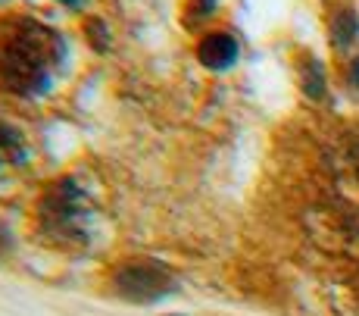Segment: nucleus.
Segmentation results:
<instances>
[{
  "instance_id": "f257e3e1",
  "label": "nucleus",
  "mask_w": 359,
  "mask_h": 316,
  "mask_svg": "<svg viewBox=\"0 0 359 316\" xmlns=\"http://www.w3.org/2000/svg\"><path fill=\"white\" fill-rule=\"evenodd\" d=\"M66 66V41L32 16L0 22V88L16 98H41Z\"/></svg>"
},
{
  "instance_id": "f03ea898",
  "label": "nucleus",
  "mask_w": 359,
  "mask_h": 316,
  "mask_svg": "<svg viewBox=\"0 0 359 316\" xmlns=\"http://www.w3.org/2000/svg\"><path fill=\"white\" fill-rule=\"evenodd\" d=\"M34 219H38L41 235L60 251L85 247L91 242L94 210L88 201V191L75 178H60L47 191H41Z\"/></svg>"
},
{
  "instance_id": "7ed1b4c3",
  "label": "nucleus",
  "mask_w": 359,
  "mask_h": 316,
  "mask_svg": "<svg viewBox=\"0 0 359 316\" xmlns=\"http://www.w3.org/2000/svg\"><path fill=\"white\" fill-rule=\"evenodd\" d=\"M109 291L128 304H156L178 291V272L154 257H131L109 272Z\"/></svg>"
},
{
  "instance_id": "20e7f679",
  "label": "nucleus",
  "mask_w": 359,
  "mask_h": 316,
  "mask_svg": "<svg viewBox=\"0 0 359 316\" xmlns=\"http://www.w3.org/2000/svg\"><path fill=\"white\" fill-rule=\"evenodd\" d=\"M238 53H241V47L229 32H210V35H203L197 44L200 66H206V70H212V72L231 70V66L238 63Z\"/></svg>"
},
{
  "instance_id": "39448f33",
  "label": "nucleus",
  "mask_w": 359,
  "mask_h": 316,
  "mask_svg": "<svg viewBox=\"0 0 359 316\" xmlns=\"http://www.w3.org/2000/svg\"><path fill=\"white\" fill-rule=\"evenodd\" d=\"M29 160V144L13 126L0 122V176H10V169H19Z\"/></svg>"
},
{
  "instance_id": "423d86ee",
  "label": "nucleus",
  "mask_w": 359,
  "mask_h": 316,
  "mask_svg": "<svg viewBox=\"0 0 359 316\" xmlns=\"http://www.w3.org/2000/svg\"><path fill=\"white\" fill-rule=\"evenodd\" d=\"M356 38V22L353 16H337L334 22V44L337 47H350V41Z\"/></svg>"
},
{
  "instance_id": "0eeeda50",
  "label": "nucleus",
  "mask_w": 359,
  "mask_h": 316,
  "mask_svg": "<svg viewBox=\"0 0 359 316\" xmlns=\"http://www.w3.org/2000/svg\"><path fill=\"white\" fill-rule=\"evenodd\" d=\"M325 81H322V66L316 60H309V72H306V94L309 98H322Z\"/></svg>"
},
{
  "instance_id": "6e6552de",
  "label": "nucleus",
  "mask_w": 359,
  "mask_h": 316,
  "mask_svg": "<svg viewBox=\"0 0 359 316\" xmlns=\"http://www.w3.org/2000/svg\"><path fill=\"white\" fill-rule=\"evenodd\" d=\"M6 251H10V232H6V225L0 223V257H6Z\"/></svg>"
},
{
  "instance_id": "1a4fd4ad",
  "label": "nucleus",
  "mask_w": 359,
  "mask_h": 316,
  "mask_svg": "<svg viewBox=\"0 0 359 316\" xmlns=\"http://www.w3.org/2000/svg\"><path fill=\"white\" fill-rule=\"evenodd\" d=\"M350 291H353V301L359 304V270H356V276L350 279Z\"/></svg>"
},
{
  "instance_id": "9d476101",
  "label": "nucleus",
  "mask_w": 359,
  "mask_h": 316,
  "mask_svg": "<svg viewBox=\"0 0 359 316\" xmlns=\"http://www.w3.org/2000/svg\"><path fill=\"white\" fill-rule=\"evenodd\" d=\"M350 79H353V81H359V63L353 66V75H350Z\"/></svg>"
},
{
  "instance_id": "9b49d317",
  "label": "nucleus",
  "mask_w": 359,
  "mask_h": 316,
  "mask_svg": "<svg viewBox=\"0 0 359 316\" xmlns=\"http://www.w3.org/2000/svg\"><path fill=\"white\" fill-rule=\"evenodd\" d=\"M169 316H184V313H169Z\"/></svg>"
}]
</instances>
